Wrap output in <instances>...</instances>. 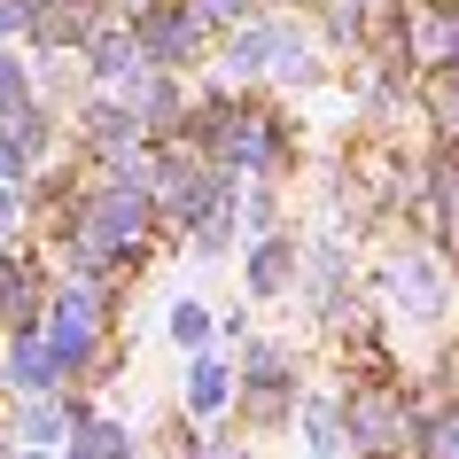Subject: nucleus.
Segmentation results:
<instances>
[{
    "label": "nucleus",
    "instance_id": "f257e3e1",
    "mask_svg": "<svg viewBox=\"0 0 459 459\" xmlns=\"http://www.w3.org/2000/svg\"><path fill=\"white\" fill-rule=\"evenodd\" d=\"M226 71H234V78H257V71H265V78L304 86V78L319 71V48L289 24V16H242L234 48H226Z\"/></svg>",
    "mask_w": 459,
    "mask_h": 459
},
{
    "label": "nucleus",
    "instance_id": "f03ea898",
    "mask_svg": "<svg viewBox=\"0 0 459 459\" xmlns=\"http://www.w3.org/2000/svg\"><path fill=\"white\" fill-rule=\"evenodd\" d=\"M48 327H55V359H63V374L71 366H86L94 359V342H101V296L94 289H63L55 296V312H48Z\"/></svg>",
    "mask_w": 459,
    "mask_h": 459
},
{
    "label": "nucleus",
    "instance_id": "7ed1b4c3",
    "mask_svg": "<svg viewBox=\"0 0 459 459\" xmlns=\"http://www.w3.org/2000/svg\"><path fill=\"white\" fill-rule=\"evenodd\" d=\"M141 226H148V187H125V179H117V187L86 211V242L109 249V242H133Z\"/></svg>",
    "mask_w": 459,
    "mask_h": 459
},
{
    "label": "nucleus",
    "instance_id": "20e7f679",
    "mask_svg": "<svg viewBox=\"0 0 459 459\" xmlns=\"http://www.w3.org/2000/svg\"><path fill=\"white\" fill-rule=\"evenodd\" d=\"M397 436H405L397 405H389L382 389H359V397H351V452H366V459H389V452H397Z\"/></svg>",
    "mask_w": 459,
    "mask_h": 459
},
{
    "label": "nucleus",
    "instance_id": "39448f33",
    "mask_svg": "<svg viewBox=\"0 0 459 459\" xmlns=\"http://www.w3.org/2000/svg\"><path fill=\"white\" fill-rule=\"evenodd\" d=\"M389 296H397L412 319H444V273H436V257L405 249V257L389 265Z\"/></svg>",
    "mask_w": 459,
    "mask_h": 459
},
{
    "label": "nucleus",
    "instance_id": "423d86ee",
    "mask_svg": "<svg viewBox=\"0 0 459 459\" xmlns=\"http://www.w3.org/2000/svg\"><path fill=\"white\" fill-rule=\"evenodd\" d=\"M226 397H234V374H226L218 359H195L187 366V412L211 420V412H226Z\"/></svg>",
    "mask_w": 459,
    "mask_h": 459
},
{
    "label": "nucleus",
    "instance_id": "0eeeda50",
    "mask_svg": "<svg viewBox=\"0 0 459 459\" xmlns=\"http://www.w3.org/2000/svg\"><path fill=\"white\" fill-rule=\"evenodd\" d=\"M249 289H257V296L289 289V242H257V249H249Z\"/></svg>",
    "mask_w": 459,
    "mask_h": 459
},
{
    "label": "nucleus",
    "instance_id": "6e6552de",
    "mask_svg": "<svg viewBox=\"0 0 459 459\" xmlns=\"http://www.w3.org/2000/svg\"><path fill=\"white\" fill-rule=\"evenodd\" d=\"M211 327H218V319L203 312V304H171V342H179V351L203 359V351H211Z\"/></svg>",
    "mask_w": 459,
    "mask_h": 459
},
{
    "label": "nucleus",
    "instance_id": "1a4fd4ad",
    "mask_svg": "<svg viewBox=\"0 0 459 459\" xmlns=\"http://www.w3.org/2000/svg\"><path fill=\"white\" fill-rule=\"evenodd\" d=\"M31 164V117H0V179H24Z\"/></svg>",
    "mask_w": 459,
    "mask_h": 459
},
{
    "label": "nucleus",
    "instance_id": "9d476101",
    "mask_svg": "<svg viewBox=\"0 0 459 459\" xmlns=\"http://www.w3.org/2000/svg\"><path fill=\"white\" fill-rule=\"evenodd\" d=\"M31 109V78H24V63L0 48V117H24Z\"/></svg>",
    "mask_w": 459,
    "mask_h": 459
},
{
    "label": "nucleus",
    "instance_id": "9b49d317",
    "mask_svg": "<svg viewBox=\"0 0 459 459\" xmlns=\"http://www.w3.org/2000/svg\"><path fill=\"white\" fill-rule=\"evenodd\" d=\"M16 429H24V436H39V444H48V436H63V412H55V397H24Z\"/></svg>",
    "mask_w": 459,
    "mask_h": 459
},
{
    "label": "nucleus",
    "instance_id": "f8f14e48",
    "mask_svg": "<svg viewBox=\"0 0 459 459\" xmlns=\"http://www.w3.org/2000/svg\"><path fill=\"white\" fill-rule=\"evenodd\" d=\"M420 452L429 459H459V420H429V429H420Z\"/></svg>",
    "mask_w": 459,
    "mask_h": 459
},
{
    "label": "nucleus",
    "instance_id": "ddd939ff",
    "mask_svg": "<svg viewBox=\"0 0 459 459\" xmlns=\"http://www.w3.org/2000/svg\"><path fill=\"white\" fill-rule=\"evenodd\" d=\"M31 16H39V0H0V39L31 31Z\"/></svg>",
    "mask_w": 459,
    "mask_h": 459
},
{
    "label": "nucleus",
    "instance_id": "4468645a",
    "mask_svg": "<svg viewBox=\"0 0 459 459\" xmlns=\"http://www.w3.org/2000/svg\"><path fill=\"white\" fill-rule=\"evenodd\" d=\"M16 218H24V203H16V179H0V234H16Z\"/></svg>",
    "mask_w": 459,
    "mask_h": 459
},
{
    "label": "nucleus",
    "instance_id": "2eb2a0df",
    "mask_svg": "<svg viewBox=\"0 0 459 459\" xmlns=\"http://www.w3.org/2000/svg\"><path fill=\"white\" fill-rule=\"evenodd\" d=\"M71 459H94V452H86V444H78V436H71Z\"/></svg>",
    "mask_w": 459,
    "mask_h": 459
},
{
    "label": "nucleus",
    "instance_id": "dca6fc26",
    "mask_svg": "<svg viewBox=\"0 0 459 459\" xmlns=\"http://www.w3.org/2000/svg\"><path fill=\"white\" fill-rule=\"evenodd\" d=\"M16 459H39V452H16Z\"/></svg>",
    "mask_w": 459,
    "mask_h": 459
}]
</instances>
